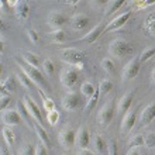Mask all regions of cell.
Listing matches in <instances>:
<instances>
[{
  "instance_id": "obj_13",
  "label": "cell",
  "mask_w": 155,
  "mask_h": 155,
  "mask_svg": "<svg viewBox=\"0 0 155 155\" xmlns=\"http://www.w3.org/2000/svg\"><path fill=\"white\" fill-rule=\"evenodd\" d=\"M131 17V12H127V13H123V14H120V16H117L114 18V20H111L109 24L106 25V30L104 31H114V30H118L121 28L123 25L126 24L127 21L130 20Z\"/></svg>"
},
{
  "instance_id": "obj_1",
  "label": "cell",
  "mask_w": 155,
  "mask_h": 155,
  "mask_svg": "<svg viewBox=\"0 0 155 155\" xmlns=\"http://www.w3.org/2000/svg\"><path fill=\"white\" fill-rule=\"evenodd\" d=\"M131 51H133L131 45L123 38H114L109 45V54L111 57L118 58V59H121L126 55H128Z\"/></svg>"
},
{
  "instance_id": "obj_50",
  "label": "cell",
  "mask_w": 155,
  "mask_h": 155,
  "mask_svg": "<svg viewBox=\"0 0 155 155\" xmlns=\"http://www.w3.org/2000/svg\"><path fill=\"white\" fill-rule=\"evenodd\" d=\"M151 82H152V85H155V68L151 72Z\"/></svg>"
},
{
  "instance_id": "obj_36",
  "label": "cell",
  "mask_w": 155,
  "mask_h": 155,
  "mask_svg": "<svg viewBox=\"0 0 155 155\" xmlns=\"http://www.w3.org/2000/svg\"><path fill=\"white\" fill-rule=\"evenodd\" d=\"M102 68L106 71L107 74H113L114 72V64H113V61H111L110 58L102 59Z\"/></svg>"
},
{
  "instance_id": "obj_30",
  "label": "cell",
  "mask_w": 155,
  "mask_h": 155,
  "mask_svg": "<svg viewBox=\"0 0 155 155\" xmlns=\"http://www.w3.org/2000/svg\"><path fill=\"white\" fill-rule=\"evenodd\" d=\"M111 87H113V83H111L109 79H103V81L100 82V85H99V93L100 94L109 93L111 90Z\"/></svg>"
},
{
  "instance_id": "obj_32",
  "label": "cell",
  "mask_w": 155,
  "mask_h": 155,
  "mask_svg": "<svg viewBox=\"0 0 155 155\" xmlns=\"http://www.w3.org/2000/svg\"><path fill=\"white\" fill-rule=\"evenodd\" d=\"M99 94L100 93H99V89H97L89 99H87V103H86V111H90L94 106H96V103H97V100H99Z\"/></svg>"
},
{
  "instance_id": "obj_2",
  "label": "cell",
  "mask_w": 155,
  "mask_h": 155,
  "mask_svg": "<svg viewBox=\"0 0 155 155\" xmlns=\"http://www.w3.org/2000/svg\"><path fill=\"white\" fill-rule=\"evenodd\" d=\"M16 62L18 64V66H20L21 69L28 75V78L33 81V83H35V85H38V86H42L44 90H48V83H47V81L44 79V76H42V74L40 72V69L28 65V64H23V62H20L17 58H16Z\"/></svg>"
},
{
  "instance_id": "obj_5",
  "label": "cell",
  "mask_w": 155,
  "mask_h": 155,
  "mask_svg": "<svg viewBox=\"0 0 155 155\" xmlns=\"http://www.w3.org/2000/svg\"><path fill=\"white\" fill-rule=\"evenodd\" d=\"M113 117H114V104H113V102H109L100 109V111H99L97 123L102 127H107L111 123Z\"/></svg>"
},
{
  "instance_id": "obj_31",
  "label": "cell",
  "mask_w": 155,
  "mask_h": 155,
  "mask_svg": "<svg viewBox=\"0 0 155 155\" xmlns=\"http://www.w3.org/2000/svg\"><path fill=\"white\" fill-rule=\"evenodd\" d=\"M51 37H52L54 42L61 44V42H64V41H65L66 35H65V31H62V30H54L52 33H51Z\"/></svg>"
},
{
  "instance_id": "obj_33",
  "label": "cell",
  "mask_w": 155,
  "mask_h": 155,
  "mask_svg": "<svg viewBox=\"0 0 155 155\" xmlns=\"http://www.w3.org/2000/svg\"><path fill=\"white\" fill-rule=\"evenodd\" d=\"M42 69H44L47 76H51V75L54 74V71H55V65H54V62L51 61V59H45V61L42 62Z\"/></svg>"
},
{
  "instance_id": "obj_52",
  "label": "cell",
  "mask_w": 155,
  "mask_h": 155,
  "mask_svg": "<svg viewBox=\"0 0 155 155\" xmlns=\"http://www.w3.org/2000/svg\"><path fill=\"white\" fill-rule=\"evenodd\" d=\"M4 30H6V24H4L3 21H2V31H4Z\"/></svg>"
},
{
  "instance_id": "obj_46",
  "label": "cell",
  "mask_w": 155,
  "mask_h": 155,
  "mask_svg": "<svg viewBox=\"0 0 155 155\" xmlns=\"http://www.w3.org/2000/svg\"><path fill=\"white\" fill-rule=\"evenodd\" d=\"M78 155H96V154L92 152V151H89V150L86 148V150H81V151L78 152Z\"/></svg>"
},
{
  "instance_id": "obj_3",
  "label": "cell",
  "mask_w": 155,
  "mask_h": 155,
  "mask_svg": "<svg viewBox=\"0 0 155 155\" xmlns=\"http://www.w3.org/2000/svg\"><path fill=\"white\" fill-rule=\"evenodd\" d=\"M83 59H85V54L79 51V49H74V48H68L64 49L61 52V61L69 64V65L78 66L79 69L83 68Z\"/></svg>"
},
{
  "instance_id": "obj_7",
  "label": "cell",
  "mask_w": 155,
  "mask_h": 155,
  "mask_svg": "<svg viewBox=\"0 0 155 155\" xmlns=\"http://www.w3.org/2000/svg\"><path fill=\"white\" fill-rule=\"evenodd\" d=\"M140 69H141V62H140V58H134L131 59L123 69V75L121 79L123 81H130V79H134L137 75L140 74Z\"/></svg>"
},
{
  "instance_id": "obj_24",
  "label": "cell",
  "mask_w": 155,
  "mask_h": 155,
  "mask_svg": "<svg viewBox=\"0 0 155 155\" xmlns=\"http://www.w3.org/2000/svg\"><path fill=\"white\" fill-rule=\"evenodd\" d=\"M144 28L147 33H150L151 35H155V12L150 13L145 18V23H144Z\"/></svg>"
},
{
  "instance_id": "obj_51",
  "label": "cell",
  "mask_w": 155,
  "mask_h": 155,
  "mask_svg": "<svg viewBox=\"0 0 155 155\" xmlns=\"http://www.w3.org/2000/svg\"><path fill=\"white\" fill-rule=\"evenodd\" d=\"M66 4H72V6H78L79 2H66Z\"/></svg>"
},
{
  "instance_id": "obj_11",
  "label": "cell",
  "mask_w": 155,
  "mask_h": 155,
  "mask_svg": "<svg viewBox=\"0 0 155 155\" xmlns=\"http://www.w3.org/2000/svg\"><path fill=\"white\" fill-rule=\"evenodd\" d=\"M24 104L25 107H27V110L30 111V114H31V117L35 120L37 123H42V114H41V110L40 107L37 106V103L34 102V100H31V97L30 96H24Z\"/></svg>"
},
{
  "instance_id": "obj_49",
  "label": "cell",
  "mask_w": 155,
  "mask_h": 155,
  "mask_svg": "<svg viewBox=\"0 0 155 155\" xmlns=\"http://www.w3.org/2000/svg\"><path fill=\"white\" fill-rule=\"evenodd\" d=\"M127 155H140V152L135 150V148H130L128 150V152H127Z\"/></svg>"
},
{
  "instance_id": "obj_47",
  "label": "cell",
  "mask_w": 155,
  "mask_h": 155,
  "mask_svg": "<svg viewBox=\"0 0 155 155\" xmlns=\"http://www.w3.org/2000/svg\"><path fill=\"white\" fill-rule=\"evenodd\" d=\"M2 155H13V152L8 151L6 145H2Z\"/></svg>"
},
{
  "instance_id": "obj_10",
  "label": "cell",
  "mask_w": 155,
  "mask_h": 155,
  "mask_svg": "<svg viewBox=\"0 0 155 155\" xmlns=\"http://www.w3.org/2000/svg\"><path fill=\"white\" fill-rule=\"evenodd\" d=\"M21 116L17 110H4L2 114V120L7 127H13V126H18L21 121Z\"/></svg>"
},
{
  "instance_id": "obj_35",
  "label": "cell",
  "mask_w": 155,
  "mask_h": 155,
  "mask_svg": "<svg viewBox=\"0 0 155 155\" xmlns=\"http://www.w3.org/2000/svg\"><path fill=\"white\" fill-rule=\"evenodd\" d=\"M104 147H106V143H104L103 137H100V135L94 137V148H96V151L99 152V155H102L103 152H104Z\"/></svg>"
},
{
  "instance_id": "obj_44",
  "label": "cell",
  "mask_w": 155,
  "mask_h": 155,
  "mask_svg": "<svg viewBox=\"0 0 155 155\" xmlns=\"http://www.w3.org/2000/svg\"><path fill=\"white\" fill-rule=\"evenodd\" d=\"M10 102H12V97L10 96H2V103H0V109L2 110H6L7 109V106L10 104Z\"/></svg>"
},
{
  "instance_id": "obj_8",
  "label": "cell",
  "mask_w": 155,
  "mask_h": 155,
  "mask_svg": "<svg viewBox=\"0 0 155 155\" xmlns=\"http://www.w3.org/2000/svg\"><path fill=\"white\" fill-rule=\"evenodd\" d=\"M62 107L66 111H74L81 106V96L76 92H68L61 100Z\"/></svg>"
},
{
  "instance_id": "obj_25",
  "label": "cell",
  "mask_w": 155,
  "mask_h": 155,
  "mask_svg": "<svg viewBox=\"0 0 155 155\" xmlns=\"http://www.w3.org/2000/svg\"><path fill=\"white\" fill-rule=\"evenodd\" d=\"M2 135H3V140H4V143H6V145L7 147H13V144L16 141V135L10 130V127H4L3 130H2Z\"/></svg>"
},
{
  "instance_id": "obj_21",
  "label": "cell",
  "mask_w": 155,
  "mask_h": 155,
  "mask_svg": "<svg viewBox=\"0 0 155 155\" xmlns=\"http://www.w3.org/2000/svg\"><path fill=\"white\" fill-rule=\"evenodd\" d=\"M33 126H34V130H35V133H37L38 138H40L41 144H44L47 148L51 147V141H49V137L48 134H47V131L44 130V127H41L40 123H37L35 120L33 121Z\"/></svg>"
},
{
  "instance_id": "obj_18",
  "label": "cell",
  "mask_w": 155,
  "mask_h": 155,
  "mask_svg": "<svg viewBox=\"0 0 155 155\" xmlns=\"http://www.w3.org/2000/svg\"><path fill=\"white\" fill-rule=\"evenodd\" d=\"M89 24V17L86 16V14H75L72 17V20H71V25H72V28L75 30H85Z\"/></svg>"
},
{
  "instance_id": "obj_53",
  "label": "cell",
  "mask_w": 155,
  "mask_h": 155,
  "mask_svg": "<svg viewBox=\"0 0 155 155\" xmlns=\"http://www.w3.org/2000/svg\"><path fill=\"white\" fill-rule=\"evenodd\" d=\"M13 155H17V154H14V152H13Z\"/></svg>"
},
{
  "instance_id": "obj_4",
  "label": "cell",
  "mask_w": 155,
  "mask_h": 155,
  "mask_svg": "<svg viewBox=\"0 0 155 155\" xmlns=\"http://www.w3.org/2000/svg\"><path fill=\"white\" fill-rule=\"evenodd\" d=\"M75 138H76V131L69 126L64 127L59 131V135H58V141L61 144V147L65 148V150H71V148L74 147Z\"/></svg>"
},
{
  "instance_id": "obj_41",
  "label": "cell",
  "mask_w": 155,
  "mask_h": 155,
  "mask_svg": "<svg viewBox=\"0 0 155 155\" xmlns=\"http://www.w3.org/2000/svg\"><path fill=\"white\" fill-rule=\"evenodd\" d=\"M155 2H134L133 6H134L135 10H141V8H145L148 6H154Z\"/></svg>"
},
{
  "instance_id": "obj_26",
  "label": "cell",
  "mask_w": 155,
  "mask_h": 155,
  "mask_svg": "<svg viewBox=\"0 0 155 155\" xmlns=\"http://www.w3.org/2000/svg\"><path fill=\"white\" fill-rule=\"evenodd\" d=\"M123 4H124V2L123 0H113V2H109L106 6V8H104V16H110V14H113L114 12H117L118 8L121 7Z\"/></svg>"
},
{
  "instance_id": "obj_39",
  "label": "cell",
  "mask_w": 155,
  "mask_h": 155,
  "mask_svg": "<svg viewBox=\"0 0 155 155\" xmlns=\"http://www.w3.org/2000/svg\"><path fill=\"white\" fill-rule=\"evenodd\" d=\"M140 145H144V135L137 134L130 140V148H135L140 147Z\"/></svg>"
},
{
  "instance_id": "obj_15",
  "label": "cell",
  "mask_w": 155,
  "mask_h": 155,
  "mask_svg": "<svg viewBox=\"0 0 155 155\" xmlns=\"http://www.w3.org/2000/svg\"><path fill=\"white\" fill-rule=\"evenodd\" d=\"M104 30H106L104 24L96 25V27H93V28L90 30V31H87V34H85V35H83V37L79 40V42H89V44H93L94 41L100 37V34H102Z\"/></svg>"
},
{
  "instance_id": "obj_27",
  "label": "cell",
  "mask_w": 155,
  "mask_h": 155,
  "mask_svg": "<svg viewBox=\"0 0 155 155\" xmlns=\"http://www.w3.org/2000/svg\"><path fill=\"white\" fill-rule=\"evenodd\" d=\"M16 110L20 113V116L24 118L25 121L33 124V117H31V114H30V111L27 110V107H25L24 102H17V109H16Z\"/></svg>"
},
{
  "instance_id": "obj_29",
  "label": "cell",
  "mask_w": 155,
  "mask_h": 155,
  "mask_svg": "<svg viewBox=\"0 0 155 155\" xmlns=\"http://www.w3.org/2000/svg\"><path fill=\"white\" fill-rule=\"evenodd\" d=\"M40 94H41V97H42V106H44V110H47V111L55 110V103H54V100H51L49 97H45L44 93H42V90H40Z\"/></svg>"
},
{
  "instance_id": "obj_17",
  "label": "cell",
  "mask_w": 155,
  "mask_h": 155,
  "mask_svg": "<svg viewBox=\"0 0 155 155\" xmlns=\"http://www.w3.org/2000/svg\"><path fill=\"white\" fill-rule=\"evenodd\" d=\"M14 12L18 21H25L30 16V6L27 2H17L14 6Z\"/></svg>"
},
{
  "instance_id": "obj_38",
  "label": "cell",
  "mask_w": 155,
  "mask_h": 155,
  "mask_svg": "<svg viewBox=\"0 0 155 155\" xmlns=\"http://www.w3.org/2000/svg\"><path fill=\"white\" fill-rule=\"evenodd\" d=\"M47 120L51 126H57L58 121H59V113L58 110H52V111H48V116H47Z\"/></svg>"
},
{
  "instance_id": "obj_16",
  "label": "cell",
  "mask_w": 155,
  "mask_h": 155,
  "mask_svg": "<svg viewBox=\"0 0 155 155\" xmlns=\"http://www.w3.org/2000/svg\"><path fill=\"white\" fill-rule=\"evenodd\" d=\"M90 143V134L87 128L85 126H81L79 127V130H78V134H76V145L81 150H86L87 145Z\"/></svg>"
},
{
  "instance_id": "obj_14",
  "label": "cell",
  "mask_w": 155,
  "mask_h": 155,
  "mask_svg": "<svg viewBox=\"0 0 155 155\" xmlns=\"http://www.w3.org/2000/svg\"><path fill=\"white\" fill-rule=\"evenodd\" d=\"M47 23L51 28L54 30H61V27L66 23V17L59 12H52L47 18Z\"/></svg>"
},
{
  "instance_id": "obj_20",
  "label": "cell",
  "mask_w": 155,
  "mask_h": 155,
  "mask_svg": "<svg viewBox=\"0 0 155 155\" xmlns=\"http://www.w3.org/2000/svg\"><path fill=\"white\" fill-rule=\"evenodd\" d=\"M131 103H133V93L128 92L123 96L117 103V111L118 113H127V111L130 110V106Z\"/></svg>"
},
{
  "instance_id": "obj_40",
  "label": "cell",
  "mask_w": 155,
  "mask_h": 155,
  "mask_svg": "<svg viewBox=\"0 0 155 155\" xmlns=\"http://www.w3.org/2000/svg\"><path fill=\"white\" fill-rule=\"evenodd\" d=\"M20 155H35V148L31 144H24L20 148Z\"/></svg>"
},
{
  "instance_id": "obj_9",
  "label": "cell",
  "mask_w": 155,
  "mask_h": 155,
  "mask_svg": "<svg viewBox=\"0 0 155 155\" xmlns=\"http://www.w3.org/2000/svg\"><path fill=\"white\" fill-rule=\"evenodd\" d=\"M135 121H137V113L134 110H128L124 116L121 121V126H120V133L121 134H128L131 130H133V127H134Z\"/></svg>"
},
{
  "instance_id": "obj_6",
  "label": "cell",
  "mask_w": 155,
  "mask_h": 155,
  "mask_svg": "<svg viewBox=\"0 0 155 155\" xmlns=\"http://www.w3.org/2000/svg\"><path fill=\"white\" fill-rule=\"evenodd\" d=\"M59 79H61V83L64 87L72 89V87L76 85V82L79 81V74H78V71L75 69V68H68V69L61 72Z\"/></svg>"
},
{
  "instance_id": "obj_37",
  "label": "cell",
  "mask_w": 155,
  "mask_h": 155,
  "mask_svg": "<svg viewBox=\"0 0 155 155\" xmlns=\"http://www.w3.org/2000/svg\"><path fill=\"white\" fill-rule=\"evenodd\" d=\"M144 145L147 148H155V133H148L144 135Z\"/></svg>"
},
{
  "instance_id": "obj_19",
  "label": "cell",
  "mask_w": 155,
  "mask_h": 155,
  "mask_svg": "<svg viewBox=\"0 0 155 155\" xmlns=\"http://www.w3.org/2000/svg\"><path fill=\"white\" fill-rule=\"evenodd\" d=\"M14 92H16V79H14L13 75H10L2 83V96H10Z\"/></svg>"
},
{
  "instance_id": "obj_45",
  "label": "cell",
  "mask_w": 155,
  "mask_h": 155,
  "mask_svg": "<svg viewBox=\"0 0 155 155\" xmlns=\"http://www.w3.org/2000/svg\"><path fill=\"white\" fill-rule=\"evenodd\" d=\"M35 155H48V151H47V147L44 144H38L35 147Z\"/></svg>"
},
{
  "instance_id": "obj_42",
  "label": "cell",
  "mask_w": 155,
  "mask_h": 155,
  "mask_svg": "<svg viewBox=\"0 0 155 155\" xmlns=\"http://www.w3.org/2000/svg\"><path fill=\"white\" fill-rule=\"evenodd\" d=\"M107 154L109 155H118V148H117V144L114 141H110L107 144Z\"/></svg>"
},
{
  "instance_id": "obj_22",
  "label": "cell",
  "mask_w": 155,
  "mask_h": 155,
  "mask_svg": "<svg viewBox=\"0 0 155 155\" xmlns=\"http://www.w3.org/2000/svg\"><path fill=\"white\" fill-rule=\"evenodd\" d=\"M17 79H18V82H20V85L23 86V87H25V89H31L33 87V81L28 78V75L25 74L24 71L21 69V68H18V71H17V74H16Z\"/></svg>"
},
{
  "instance_id": "obj_43",
  "label": "cell",
  "mask_w": 155,
  "mask_h": 155,
  "mask_svg": "<svg viewBox=\"0 0 155 155\" xmlns=\"http://www.w3.org/2000/svg\"><path fill=\"white\" fill-rule=\"evenodd\" d=\"M27 34H28V38L31 40V42H33V44H37L38 40H40V37H38V34H37V31L31 28V30H28V31H27Z\"/></svg>"
},
{
  "instance_id": "obj_48",
  "label": "cell",
  "mask_w": 155,
  "mask_h": 155,
  "mask_svg": "<svg viewBox=\"0 0 155 155\" xmlns=\"http://www.w3.org/2000/svg\"><path fill=\"white\" fill-rule=\"evenodd\" d=\"M7 4H8V2H6V0H2V12L3 13H7L8 10H7Z\"/></svg>"
},
{
  "instance_id": "obj_34",
  "label": "cell",
  "mask_w": 155,
  "mask_h": 155,
  "mask_svg": "<svg viewBox=\"0 0 155 155\" xmlns=\"http://www.w3.org/2000/svg\"><path fill=\"white\" fill-rule=\"evenodd\" d=\"M155 55V47H151V48H147L144 49L143 52H141V55H140V62H145L148 61L150 58H152Z\"/></svg>"
},
{
  "instance_id": "obj_28",
  "label": "cell",
  "mask_w": 155,
  "mask_h": 155,
  "mask_svg": "<svg viewBox=\"0 0 155 155\" xmlns=\"http://www.w3.org/2000/svg\"><path fill=\"white\" fill-rule=\"evenodd\" d=\"M96 90L97 89H96V87L93 86V83H90V82H83V83L81 85V93L87 99H89Z\"/></svg>"
},
{
  "instance_id": "obj_12",
  "label": "cell",
  "mask_w": 155,
  "mask_h": 155,
  "mask_svg": "<svg viewBox=\"0 0 155 155\" xmlns=\"http://www.w3.org/2000/svg\"><path fill=\"white\" fill-rule=\"evenodd\" d=\"M154 118H155V103H150L148 106H145L143 110H141L140 123H141L143 127H145V126H148Z\"/></svg>"
},
{
  "instance_id": "obj_23",
  "label": "cell",
  "mask_w": 155,
  "mask_h": 155,
  "mask_svg": "<svg viewBox=\"0 0 155 155\" xmlns=\"http://www.w3.org/2000/svg\"><path fill=\"white\" fill-rule=\"evenodd\" d=\"M23 59H24L25 64H28V65L34 66V68H37V69L41 66V59H40V57L35 55V54H31V52L23 54Z\"/></svg>"
}]
</instances>
